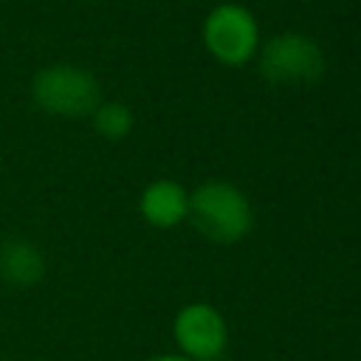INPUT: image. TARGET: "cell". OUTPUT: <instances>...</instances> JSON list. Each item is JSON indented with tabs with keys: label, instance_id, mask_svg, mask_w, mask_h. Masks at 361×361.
Instances as JSON below:
<instances>
[{
	"label": "cell",
	"instance_id": "cell-1",
	"mask_svg": "<svg viewBox=\"0 0 361 361\" xmlns=\"http://www.w3.org/2000/svg\"><path fill=\"white\" fill-rule=\"evenodd\" d=\"M195 228L209 237L212 243H237L251 228V203L248 197L226 183V180H206L189 195V212Z\"/></svg>",
	"mask_w": 361,
	"mask_h": 361
},
{
	"label": "cell",
	"instance_id": "cell-2",
	"mask_svg": "<svg viewBox=\"0 0 361 361\" xmlns=\"http://www.w3.org/2000/svg\"><path fill=\"white\" fill-rule=\"evenodd\" d=\"M31 93H34V102L45 113L65 116V118L90 116L102 102V90L93 73L76 65L42 68L31 82Z\"/></svg>",
	"mask_w": 361,
	"mask_h": 361
},
{
	"label": "cell",
	"instance_id": "cell-3",
	"mask_svg": "<svg viewBox=\"0 0 361 361\" xmlns=\"http://www.w3.org/2000/svg\"><path fill=\"white\" fill-rule=\"evenodd\" d=\"M259 73L279 85L316 82L324 73V54L316 39L305 34H276L262 45Z\"/></svg>",
	"mask_w": 361,
	"mask_h": 361
},
{
	"label": "cell",
	"instance_id": "cell-4",
	"mask_svg": "<svg viewBox=\"0 0 361 361\" xmlns=\"http://www.w3.org/2000/svg\"><path fill=\"white\" fill-rule=\"evenodd\" d=\"M203 42L223 65H243L259 45V28L254 14L237 3H220L203 23Z\"/></svg>",
	"mask_w": 361,
	"mask_h": 361
},
{
	"label": "cell",
	"instance_id": "cell-5",
	"mask_svg": "<svg viewBox=\"0 0 361 361\" xmlns=\"http://www.w3.org/2000/svg\"><path fill=\"white\" fill-rule=\"evenodd\" d=\"M172 330H175L178 347L186 353V358H195V361L217 358L226 347V338H228L223 316L212 305H203V302L186 305L175 316Z\"/></svg>",
	"mask_w": 361,
	"mask_h": 361
},
{
	"label": "cell",
	"instance_id": "cell-6",
	"mask_svg": "<svg viewBox=\"0 0 361 361\" xmlns=\"http://www.w3.org/2000/svg\"><path fill=\"white\" fill-rule=\"evenodd\" d=\"M138 209L149 226L172 228L178 226L189 212V195L175 180H152L138 200Z\"/></svg>",
	"mask_w": 361,
	"mask_h": 361
},
{
	"label": "cell",
	"instance_id": "cell-7",
	"mask_svg": "<svg viewBox=\"0 0 361 361\" xmlns=\"http://www.w3.org/2000/svg\"><path fill=\"white\" fill-rule=\"evenodd\" d=\"M0 276L11 288H34L45 276L42 251L23 237L6 240L0 245Z\"/></svg>",
	"mask_w": 361,
	"mask_h": 361
},
{
	"label": "cell",
	"instance_id": "cell-8",
	"mask_svg": "<svg viewBox=\"0 0 361 361\" xmlns=\"http://www.w3.org/2000/svg\"><path fill=\"white\" fill-rule=\"evenodd\" d=\"M90 116H93V127L99 130V135L110 141H118L133 130V110L124 102H99V107Z\"/></svg>",
	"mask_w": 361,
	"mask_h": 361
},
{
	"label": "cell",
	"instance_id": "cell-9",
	"mask_svg": "<svg viewBox=\"0 0 361 361\" xmlns=\"http://www.w3.org/2000/svg\"><path fill=\"white\" fill-rule=\"evenodd\" d=\"M149 361H192V358H186V355H155Z\"/></svg>",
	"mask_w": 361,
	"mask_h": 361
}]
</instances>
